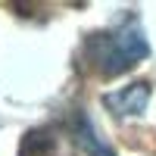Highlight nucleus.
Segmentation results:
<instances>
[{"label": "nucleus", "mask_w": 156, "mask_h": 156, "mask_svg": "<svg viewBox=\"0 0 156 156\" xmlns=\"http://www.w3.org/2000/svg\"><path fill=\"white\" fill-rule=\"evenodd\" d=\"M84 53H87V62L97 69V75L115 78V75L128 72L134 62L144 59L150 53V44H147L144 28H140V19L125 12L112 28L97 31V34L87 37Z\"/></svg>", "instance_id": "1"}, {"label": "nucleus", "mask_w": 156, "mask_h": 156, "mask_svg": "<svg viewBox=\"0 0 156 156\" xmlns=\"http://www.w3.org/2000/svg\"><path fill=\"white\" fill-rule=\"evenodd\" d=\"M150 103V84L147 81H134L122 90H112V94L103 97V106H106L112 115L119 119H131V115H140Z\"/></svg>", "instance_id": "2"}, {"label": "nucleus", "mask_w": 156, "mask_h": 156, "mask_svg": "<svg viewBox=\"0 0 156 156\" xmlns=\"http://www.w3.org/2000/svg\"><path fill=\"white\" fill-rule=\"evenodd\" d=\"M75 140L87 150V156H115L106 144H103V137L94 131L90 119H87V115H81V112L75 115Z\"/></svg>", "instance_id": "3"}, {"label": "nucleus", "mask_w": 156, "mask_h": 156, "mask_svg": "<svg viewBox=\"0 0 156 156\" xmlns=\"http://www.w3.org/2000/svg\"><path fill=\"white\" fill-rule=\"evenodd\" d=\"M22 156H59V147L50 137V131H28L22 144Z\"/></svg>", "instance_id": "4"}]
</instances>
